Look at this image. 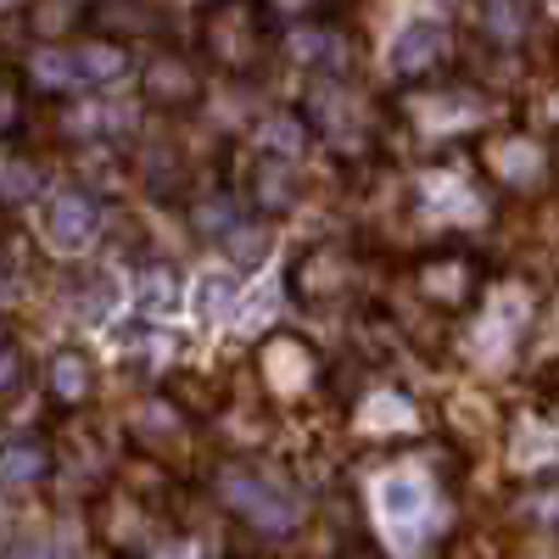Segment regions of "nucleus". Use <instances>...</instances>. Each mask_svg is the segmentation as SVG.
I'll return each instance as SVG.
<instances>
[{
	"label": "nucleus",
	"instance_id": "nucleus-1",
	"mask_svg": "<svg viewBox=\"0 0 559 559\" xmlns=\"http://www.w3.org/2000/svg\"><path fill=\"white\" fill-rule=\"evenodd\" d=\"M369 509H376V526L397 554H414L426 543L431 521H437V492L431 476L414 471V464H397V471H381L376 487H369Z\"/></svg>",
	"mask_w": 559,
	"mask_h": 559
},
{
	"label": "nucleus",
	"instance_id": "nucleus-2",
	"mask_svg": "<svg viewBox=\"0 0 559 559\" xmlns=\"http://www.w3.org/2000/svg\"><path fill=\"white\" fill-rule=\"evenodd\" d=\"M129 57L107 39H90V45H45L34 57V84L45 90H102L112 79H123Z\"/></svg>",
	"mask_w": 559,
	"mask_h": 559
},
{
	"label": "nucleus",
	"instance_id": "nucleus-3",
	"mask_svg": "<svg viewBox=\"0 0 559 559\" xmlns=\"http://www.w3.org/2000/svg\"><path fill=\"white\" fill-rule=\"evenodd\" d=\"M45 241H51L57 252H84V247H96L102 236V207L90 202L84 191H57L51 202H45Z\"/></svg>",
	"mask_w": 559,
	"mask_h": 559
},
{
	"label": "nucleus",
	"instance_id": "nucleus-4",
	"mask_svg": "<svg viewBox=\"0 0 559 559\" xmlns=\"http://www.w3.org/2000/svg\"><path fill=\"white\" fill-rule=\"evenodd\" d=\"M224 498L236 503L241 515H252L258 526H292L297 521V498H286L269 476H252V471L224 476Z\"/></svg>",
	"mask_w": 559,
	"mask_h": 559
},
{
	"label": "nucleus",
	"instance_id": "nucleus-5",
	"mask_svg": "<svg viewBox=\"0 0 559 559\" xmlns=\"http://www.w3.org/2000/svg\"><path fill=\"white\" fill-rule=\"evenodd\" d=\"M526 324V292H498L492 302H487V313H481V324H476V353L487 358V364H498L503 353H509V342H515V331Z\"/></svg>",
	"mask_w": 559,
	"mask_h": 559
},
{
	"label": "nucleus",
	"instance_id": "nucleus-6",
	"mask_svg": "<svg viewBox=\"0 0 559 559\" xmlns=\"http://www.w3.org/2000/svg\"><path fill=\"white\" fill-rule=\"evenodd\" d=\"M419 207H426V218H437V224L481 218V197L459 174H426L419 179Z\"/></svg>",
	"mask_w": 559,
	"mask_h": 559
},
{
	"label": "nucleus",
	"instance_id": "nucleus-7",
	"mask_svg": "<svg viewBox=\"0 0 559 559\" xmlns=\"http://www.w3.org/2000/svg\"><path fill=\"white\" fill-rule=\"evenodd\" d=\"M437 51H442V23H431V17H414V23H403V28H397V39H392L386 62H392L397 73H414V68H426Z\"/></svg>",
	"mask_w": 559,
	"mask_h": 559
},
{
	"label": "nucleus",
	"instance_id": "nucleus-8",
	"mask_svg": "<svg viewBox=\"0 0 559 559\" xmlns=\"http://www.w3.org/2000/svg\"><path fill=\"white\" fill-rule=\"evenodd\" d=\"M236 297H241V274L236 269H207L191 286V308L202 319H229L236 313Z\"/></svg>",
	"mask_w": 559,
	"mask_h": 559
},
{
	"label": "nucleus",
	"instance_id": "nucleus-9",
	"mask_svg": "<svg viewBox=\"0 0 559 559\" xmlns=\"http://www.w3.org/2000/svg\"><path fill=\"white\" fill-rule=\"evenodd\" d=\"M51 397H57V403H84V397H90V358H84V353L62 347V353L51 358Z\"/></svg>",
	"mask_w": 559,
	"mask_h": 559
},
{
	"label": "nucleus",
	"instance_id": "nucleus-10",
	"mask_svg": "<svg viewBox=\"0 0 559 559\" xmlns=\"http://www.w3.org/2000/svg\"><path fill=\"white\" fill-rule=\"evenodd\" d=\"M134 308L146 319H168L179 308V280L168 269H146V274H140V286H134Z\"/></svg>",
	"mask_w": 559,
	"mask_h": 559
},
{
	"label": "nucleus",
	"instance_id": "nucleus-11",
	"mask_svg": "<svg viewBox=\"0 0 559 559\" xmlns=\"http://www.w3.org/2000/svg\"><path fill=\"white\" fill-rule=\"evenodd\" d=\"M45 476V448L39 442H12L0 448V487H28Z\"/></svg>",
	"mask_w": 559,
	"mask_h": 559
},
{
	"label": "nucleus",
	"instance_id": "nucleus-12",
	"mask_svg": "<svg viewBox=\"0 0 559 559\" xmlns=\"http://www.w3.org/2000/svg\"><path fill=\"white\" fill-rule=\"evenodd\" d=\"M414 426V403H403V397H376L364 408V431H408Z\"/></svg>",
	"mask_w": 559,
	"mask_h": 559
},
{
	"label": "nucleus",
	"instance_id": "nucleus-13",
	"mask_svg": "<svg viewBox=\"0 0 559 559\" xmlns=\"http://www.w3.org/2000/svg\"><path fill=\"white\" fill-rule=\"evenodd\" d=\"M269 381L274 386H302L308 381V358L297 347H274L269 353Z\"/></svg>",
	"mask_w": 559,
	"mask_h": 559
},
{
	"label": "nucleus",
	"instance_id": "nucleus-14",
	"mask_svg": "<svg viewBox=\"0 0 559 559\" xmlns=\"http://www.w3.org/2000/svg\"><path fill=\"white\" fill-rule=\"evenodd\" d=\"M554 453H559V437L526 419V426H521V448H515V464H543V459H554Z\"/></svg>",
	"mask_w": 559,
	"mask_h": 559
},
{
	"label": "nucleus",
	"instance_id": "nucleus-15",
	"mask_svg": "<svg viewBox=\"0 0 559 559\" xmlns=\"http://www.w3.org/2000/svg\"><path fill=\"white\" fill-rule=\"evenodd\" d=\"M0 191H7V197H28L34 191V174L23 163H0Z\"/></svg>",
	"mask_w": 559,
	"mask_h": 559
},
{
	"label": "nucleus",
	"instance_id": "nucleus-16",
	"mask_svg": "<svg viewBox=\"0 0 559 559\" xmlns=\"http://www.w3.org/2000/svg\"><path fill=\"white\" fill-rule=\"evenodd\" d=\"M498 168H503V174H532V168H537V152H532V146H503V152H498Z\"/></svg>",
	"mask_w": 559,
	"mask_h": 559
},
{
	"label": "nucleus",
	"instance_id": "nucleus-17",
	"mask_svg": "<svg viewBox=\"0 0 559 559\" xmlns=\"http://www.w3.org/2000/svg\"><path fill=\"white\" fill-rule=\"evenodd\" d=\"M12 559H62V554H57V537H23Z\"/></svg>",
	"mask_w": 559,
	"mask_h": 559
},
{
	"label": "nucleus",
	"instance_id": "nucleus-18",
	"mask_svg": "<svg viewBox=\"0 0 559 559\" xmlns=\"http://www.w3.org/2000/svg\"><path fill=\"white\" fill-rule=\"evenodd\" d=\"M17 381H23V358H17V347H0V397H7Z\"/></svg>",
	"mask_w": 559,
	"mask_h": 559
},
{
	"label": "nucleus",
	"instance_id": "nucleus-19",
	"mask_svg": "<svg viewBox=\"0 0 559 559\" xmlns=\"http://www.w3.org/2000/svg\"><path fill=\"white\" fill-rule=\"evenodd\" d=\"M548 112H554V118H559V102H554V107H548Z\"/></svg>",
	"mask_w": 559,
	"mask_h": 559
}]
</instances>
